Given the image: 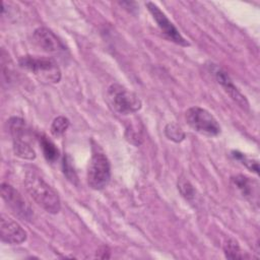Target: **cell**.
Segmentation results:
<instances>
[{"label":"cell","instance_id":"cell-18","mask_svg":"<svg viewBox=\"0 0 260 260\" xmlns=\"http://www.w3.org/2000/svg\"><path fill=\"white\" fill-rule=\"evenodd\" d=\"M126 139L134 145H140L143 140L142 131L139 130L136 125L130 126L126 130Z\"/></svg>","mask_w":260,"mask_h":260},{"label":"cell","instance_id":"cell-3","mask_svg":"<svg viewBox=\"0 0 260 260\" xmlns=\"http://www.w3.org/2000/svg\"><path fill=\"white\" fill-rule=\"evenodd\" d=\"M109 105L119 114L129 115L141 109L139 96L119 83L111 84L107 89Z\"/></svg>","mask_w":260,"mask_h":260},{"label":"cell","instance_id":"cell-15","mask_svg":"<svg viewBox=\"0 0 260 260\" xmlns=\"http://www.w3.org/2000/svg\"><path fill=\"white\" fill-rule=\"evenodd\" d=\"M165 134L166 136L174 141V142H181L184 140L185 138V132L183 131V129L181 128L180 125H178L177 123H169L166 125L165 127Z\"/></svg>","mask_w":260,"mask_h":260},{"label":"cell","instance_id":"cell-6","mask_svg":"<svg viewBox=\"0 0 260 260\" xmlns=\"http://www.w3.org/2000/svg\"><path fill=\"white\" fill-rule=\"evenodd\" d=\"M87 184L93 190L104 189L111 179V166L108 157L101 151L92 153L87 169Z\"/></svg>","mask_w":260,"mask_h":260},{"label":"cell","instance_id":"cell-5","mask_svg":"<svg viewBox=\"0 0 260 260\" xmlns=\"http://www.w3.org/2000/svg\"><path fill=\"white\" fill-rule=\"evenodd\" d=\"M185 120L193 130L203 135L216 136L220 132L217 120L203 108H189L185 113Z\"/></svg>","mask_w":260,"mask_h":260},{"label":"cell","instance_id":"cell-1","mask_svg":"<svg viewBox=\"0 0 260 260\" xmlns=\"http://www.w3.org/2000/svg\"><path fill=\"white\" fill-rule=\"evenodd\" d=\"M23 183L27 193L38 205L52 214H56L60 211L61 200L58 193L36 172H26Z\"/></svg>","mask_w":260,"mask_h":260},{"label":"cell","instance_id":"cell-7","mask_svg":"<svg viewBox=\"0 0 260 260\" xmlns=\"http://www.w3.org/2000/svg\"><path fill=\"white\" fill-rule=\"evenodd\" d=\"M148 11L152 15L153 19L155 20L157 26L159 27L160 31L172 42H174L177 45L188 47L190 44L183 38V36L180 34V31L177 29V27L171 22V20L167 17V15L159 9V7L154 4L153 2H146L145 3Z\"/></svg>","mask_w":260,"mask_h":260},{"label":"cell","instance_id":"cell-16","mask_svg":"<svg viewBox=\"0 0 260 260\" xmlns=\"http://www.w3.org/2000/svg\"><path fill=\"white\" fill-rule=\"evenodd\" d=\"M69 124H70V122L66 117L58 116L57 118H55L53 120V122L51 124L50 130H51L52 135L55 137H60L68 129Z\"/></svg>","mask_w":260,"mask_h":260},{"label":"cell","instance_id":"cell-4","mask_svg":"<svg viewBox=\"0 0 260 260\" xmlns=\"http://www.w3.org/2000/svg\"><path fill=\"white\" fill-rule=\"evenodd\" d=\"M8 125L12 136L14 154L23 159H35L36 152L29 142L28 130L24 121L21 118L12 117Z\"/></svg>","mask_w":260,"mask_h":260},{"label":"cell","instance_id":"cell-20","mask_svg":"<svg viewBox=\"0 0 260 260\" xmlns=\"http://www.w3.org/2000/svg\"><path fill=\"white\" fill-rule=\"evenodd\" d=\"M233 156H234L236 159L242 161V164L245 165L250 171H253V172L256 173V174L259 173V167H258V162H257L256 160H253V159H251V158L246 157L243 153H241V152H239V151H233Z\"/></svg>","mask_w":260,"mask_h":260},{"label":"cell","instance_id":"cell-8","mask_svg":"<svg viewBox=\"0 0 260 260\" xmlns=\"http://www.w3.org/2000/svg\"><path fill=\"white\" fill-rule=\"evenodd\" d=\"M1 197L12 210V212L18 217L29 220L32 216V210L20 193L15 190L11 185L2 183L1 185Z\"/></svg>","mask_w":260,"mask_h":260},{"label":"cell","instance_id":"cell-11","mask_svg":"<svg viewBox=\"0 0 260 260\" xmlns=\"http://www.w3.org/2000/svg\"><path fill=\"white\" fill-rule=\"evenodd\" d=\"M35 44L47 53H60L65 50L62 42L49 28L41 26L35 29L32 34Z\"/></svg>","mask_w":260,"mask_h":260},{"label":"cell","instance_id":"cell-21","mask_svg":"<svg viewBox=\"0 0 260 260\" xmlns=\"http://www.w3.org/2000/svg\"><path fill=\"white\" fill-rule=\"evenodd\" d=\"M100 253H102L103 255L101 256V258H110V251H109V249L107 248V247H102L98 252H96V254H100Z\"/></svg>","mask_w":260,"mask_h":260},{"label":"cell","instance_id":"cell-10","mask_svg":"<svg viewBox=\"0 0 260 260\" xmlns=\"http://www.w3.org/2000/svg\"><path fill=\"white\" fill-rule=\"evenodd\" d=\"M0 237L1 241L11 245H18L26 240V232L15 220L1 214L0 218Z\"/></svg>","mask_w":260,"mask_h":260},{"label":"cell","instance_id":"cell-14","mask_svg":"<svg viewBox=\"0 0 260 260\" xmlns=\"http://www.w3.org/2000/svg\"><path fill=\"white\" fill-rule=\"evenodd\" d=\"M40 143H41V147H42L44 156L48 161L54 162L55 160L58 159L59 154H60L59 150L50 139H48L46 136H42L40 138Z\"/></svg>","mask_w":260,"mask_h":260},{"label":"cell","instance_id":"cell-19","mask_svg":"<svg viewBox=\"0 0 260 260\" xmlns=\"http://www.w3.org/2000/svg\"><path fill=\"white\" fill-rule=\"evenodd\" d=\"M62 166H63V173L67 177V179L69 181H71L72 183H75V181H77V176H76V173L73 169V166L71 164V158H70L69 155L65 154L63 156Z\"/></svg>","mask_w":260,"mask_h":260},{"label":"cell","instance_id":"cell-13","mask_svg":"<svg viewBox=\"0 0 260 260\" xmlns=\"http://www.w3.org/2000/svg\"><path fill=\"white\" fill-rule=\"evenodd\" d=\"M223 252L229 259H243L249 256L242 252L239 243L235 239H228L223 244Z\"/></svg>","mask_w":260,"mask_h":260},{"label":"cell","instance_id":"cell-9","mask_svg":"<svg viewBox=\"0 0 260 260\" xmlns=\"http://www.w3.org/2000/svg\"><path fill=\"white\" fill-rule=\"evenodd\" d=\"M209 71L213 74L215 80L218 84L221 85V87L224 89V91L230 95V98L242 109L248 110L249 109V103L245 95H243L239 89L236 87V85L233 83L230 75L225 70L218 67L216 64H209L208 65Z\"/></svg>","mask_w":260,"mask_h":260},{"label":"cell","instance_id":"cell-17","mask_svg":"<svg viewBox=\"0 0 260 260\" xmlns=\"http://www.w3.org/2000/svg\"><path fill=\"white\" fill-rule=\"evenodd\" d=\"M178 189L180 190V193L186 200L192 202L195 199V189L193 188L191 183L188 180H186L185 178L179 179Z\"/></svg>","mask_w":260,"mask_h":260},{"label":"cell","instance_id":"cell-2","mask_svg":"<svg viewBox=\"0 0 260 260\" xmlns=\"http://www.w3.org/2000/svg\"><path fill=\"white\" fill-rule=\"evenodd\" d=\"M18 63L21 68L34 74L40 82L52 84L58 83L61 79L60 68L53 58L25 55L19 59Z\"/></svg>","mask_w":260,"mask_h":260},{"label":"cell","instance_id":"cell-12","mask_svg":"<svg viewBox=\"0 0 260 260\" xmlns=\"http://www.w3.org/2000/svg\"><path fill=\"white\" fill-rule=\"evenodd\" d=\"M233 184L236 186V188L240 191V193L247 199L252 200L254 193H255V188H254V182L244 176V175H237L232 178Z\"/></svg>","mask_w":260,"mask_h":260}]
</instances>
